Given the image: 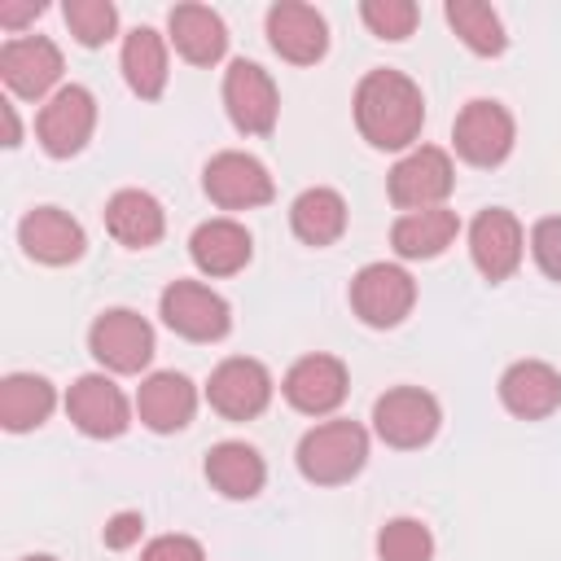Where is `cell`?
Masks as SVG:
<instances>
[{
  "mask_svg": "<svg viewBox=\"0 0 561 561\" xmlns=\"http://www.w3.org/2000/svg\"><path fill=\"white\" fill-rule=\"evenodd\" d=\"M289 228L298 241L307 245H333L342 232H346V202L337 188H302L289 206Z\"/></svg>",
  "mask_w": 561,
  "mask_h": 561,
  "instance_id": "cell-28",
  "label": "cell"
},
{
  "mask_svg": "<svg viewBox=\"0 0 561 561\" xmlns=\"http://www.w3.org/2000/svg\"><path fill=\"white\" fill-rule=\"evenodd\" d=\"M167 31H171L175 53L193 66H215L228 48V26L206 4H175L171 18H167Z\"/></svg>",
  "mask_w": 561,
  "mask_h": 561,
  "instance_id": "cell-23",
  "label": "cell"
},
{
  "mask_svg": "<svg viewBox=\"0 0 561 561\" xmlns=\"http://www.w3.org/2000/svg\"><path fill=\"white\" fill-rule=\"evenodd\" d=\"M61 18L70 26V35L83 44V48H101L105 39H114L118 31V9L110 0H66L61 4Z\"/></svg>",
  "mask_w": 561,
  "mask_h": 561,
  "instance_id": "cell-31",
  "label": "cell"
},
{
  "mask_svg": "<svg viewBox=\"0 0 561 561\" xmlns=\"http://www.w3.org/2000/svg\"><path fill=\"white\" fill-rule=\"evenodd\" d=\"M359 18H364V26H368L373 35H381V39H408L421 13H416L412 0H364V4H359Z\"/></svg>",
  "mask_w": 561,
  "mask_h": 561,
  "instance_id": "cell-32",
  "label": "cell"
},
{
  "mask_svg": "<svg viewBox=\"0 0 561 561\" xmlns=\"http://www.w3.org/2000/svg\"><path fill=\"white\" fill-rule=\"evenodd\" d=\"M140 530H145V517L140 513H114L110 522H105V530H101V539H105V548H131L136 539H140Z\"/></svg>",
  "mask_w": 561,
  "mask_h": 561,
  "instance_id": "cell-35",
  "label": "cell"
},
{
  "mask_svg": "<svg viewBox=\"0 0 561 561\" xmlns=\"http://www.w3.org/2000/svg\"><path fill=\"white\" fill-rule=\"evenodd\" d=\"M39 13H44L39 0H0V26H9V31L26 26V22L39 18Z\"/></svg>",
  "mask_w": 561,
  "mask_h": 561,
  "instance_id": "cell-36",
  "label": "cell"
},
{
  "mask_svg": "<svg viewBox=\"0 0 561 561\" xmlns=\"http://www.w3.org/2000/svg\"><path fill=\"white\" fill-rule=\"evenodd\" d=\"M197 412V386L184 373H149L136 390V416L153 430V434H175L193 421Z\"/></svg>",
  "mask_w": 561,
  "mask_h": 561,
  "instance_id": "cell-20",
  "label": "cell"
},
{
  "mask_svg": "<svg viewBox=\"0 0 561 561\" xmlns=\"http://www.w3.org/2000/svg\"><path fill=\"white\" fill-rule=\"evenodd\" d=\"M416 280L399 263H364L351 280V307L368 329H394L412 316Z\"/></svg>",
  "mask_w": 561,
  "mask_h": 561,
  "instance_id": "cell-5",
  "label": "cell"
},
{
  "mask_svg": "<svg viewBox=\"0 0 561 561\" xmlns=\"http://www.w3.org/2000/svg\"><path fill=\"white\" fill-rule=\"evenodd\" d=\"M206 482H210L219 495H228V500H250V495L263 491L267 465H263V456H259L250 443L228 438V443H215V447L206 451Z\"/></svg>",
  "mask_w": 561,
  "mask_h": 561,
  "instance_id": "cell-24",
  "label": "cell"
},
{
  "mask_svg": "<svg viewBox=\"0 0 561 561\" xmlns=\"http://www.w3.org/2000/svg\"><path fill=\"white\" fill-rule=\"evenodd\" d=\"M158 311H162V324L188 342H219L232 329L228 302L202 280H171L158 298Z\"/></svg>",
  "mask_w": 561,
  "mask_h": 561,
  "instance_id": "cell-7",
  "label": "cell"
},
{
  "mask_svg": "<svg viewBox=\"0 0 561 561\" xmlns=\"http://www.w3.org/2000/svg\"><path fill=\"white\" fill-rule=\"evenodd\" d=\"M522 254H526V232H522V224H517L513 210L486 206V210L469 224V259H473V267H478L491 285L508 280V276L522 267Z\"/></svg>",
  "mask_w": 561,
  "mask_h": 561,
  "instance_id": "cell-12",
  "label": "cell"
},
{
  "mask_svg": "<svg viewBox=\"0 0 561 561\" xmlns=\"http://www.w3.org/2000/svg\"><path fill=\"white\" fill-rule=\"evenodd\" d=\"M456 184V171H451V158L447 149L438 145H412L394 167H390V202L408 215V210H434L443 206V197L451 193Z\"/></svg>",
  "mask_w": 561,
  "mask_h": 561,
  "instance_id": "cell-4",
  "label": "cell"
},
{
  "mask_svg": "<svg viewBox=\"0 0 561 561\" xmlns=\"http://www.w3.org/2000/svg\"><path fill=\"white\" fill-rule=\"evenodd\" d=\"M298 473L316 486L351 482L368 460V430L359 421H320L298 438Z\"/></svg>",
  "mask_w": 561,
  "mask_h": 561,
  "instance_id": "cell-2",
  "label": "cell"
},
{
  "mask_svg": "<svg viewBox=\"0 0 561 561\" xmlns=\"http://www.w3.org/2000/svg\"><path fill=\"white\" fill-rule=\"evenodd\" d=\"M188 254H193L197 272H206V276H232V272H241L250 263L254 241H250V232L237 219H206V224L193 228Z\"/></svg>",
  "mask_w": 561,
  "mask_h": 561,
  "instance_id": "cell-22",
  "label": "cell"
},
{
  "mask_svg": "<svg viewBox=\"0 0 561 561\" xmlns=\"http://www.w3.org/2000/svg\"><path fill=\"white\" fill-rule=\"evenodd\" d=\"M66 416L88 438H118L131 425V403L105 373H83L66 390Z\"/></svg>",
  "mask_w": 561,
  "mask_h": 561,
  "instance_id": "cell-15",
  "label": "cell"
},
{
  "mask_svg": "<svg viewBox=\"0 0 561 561\" xmlns=\"http://www.w3.org/2000/svg\"><path fill=\"white\" fill-rule=\"evenodd\" d=\"M513 114L500 105V101H469L460 114H456V127H451V140H456V153L469 162V167H500L508 153H513Z\"/></svg>",
  "mask_w": 561,
  "mask_h": 561,
  "instance_id": "cell-9",
  "label": "cell"
},
{
  "mask_svg": "<svg viewBox=\"0 0 561 561\" xmlns=\"http://www.w3.org/2000/svg\"><path fill=\"white\" fill-rule=\"evenodd\" d=\"M500 403L522 421H543L561 408V373L543 359H517L500 377Z\"/></svg>",
  "mask_w": 561,
  "mask_h": 561,
  "instance_id": "cell-19",
  "label": "cell"
},
{
  "mask_svg": "<svg viewBox=\"0 0 561 561\" xmlns=\"http://www.w3.org/2000/svg\"><path fill=\"white\" fill-rule=\"evenodd\" d=\"M206 399H210V408L219 416L250 421V416H259L272 403V373L259 359H250V355H232V359H224L210 373Z\"/></svg>",
  "mask_w": 561,
  "mask_h": 561,
  "instance_id": "cell-14",
  "label": "cell"
},
{
  "mask_svg": "<svg viewBox=\"0 0 561 561\" xmlns=\"http://www.w3.org/2000/svg\"><path fill=\"white\" fill-rule=\"evenodd\" d=\"M202 188L215 206L224 210H254V206H267L272 202V175L259 158L241 153V149H224L206 162L202 171Z\"/></svg>",
  "mask_w": 561,
  "mask_h": 561,
  "instance_id": "cell-10",
  "label": "cell"
},
{
  "mask_svg": "<svg viewBox=\"0 0 561 561\" xmlns=\"http://www.w3.org/2000/svg\"><path fill=\"white\" fill-rule=\"evenodd\" d=\"M140 561H206V552L193 535H158L145 543Z\"/></svg>",
  "mask_w": 561,
  "mask_h": 561,
  "instance_id": "cell-34",
  "label": "cell"
},
{
  "mask_svg": "<svg viewBox=\"0 0 561 561\" xmlns=\"http://www.w3.org/2000/svg\"><path fill=\"white\" fill-rule=\"evenodd\" d=\"M377 557L381 561H430L434 557V535L416 517H390L377 530Z\"/></svg>",
  "mask_w": 561,
  "mask_h": 561,
  "instance_id": "cell-30",
  "label": "cell"
},
{
  "mask_svg": "<svg viewBox=\"0 0 561 561\" xmlns=\"http://www.w3.org/2000/svg\"><path fill=\"white\" fill-rule=\"evenodd\" d=\"M0 79L13 96L39 101L61 79V48L48 35H13L0 48Z\"/></svg>",
  "mask_w": 561,
  "mask_h": 561,
  "instance_id": "cell-13",
  "label": "cell"
},
{
  "mask_svg": "<svg viewBox=\"0 0 561 561\" xmlns=\"http://www.w3.org/2000/svg\"><path fill=\"white\" fill-rule=\"evenodd\" d=\"M438 425H443V408L421 386H394L373 403V430L386 447H399V451L425 447L438 434Z\"/></svg>",
  "mask_w": 561,
  "mask_h": 561,
  "instance_id": "cell-3",
  "label": "cell"
},
{
  "mask_svg": "<svg viewBox=\"0 0 561 561\" xmlns=\"http://www.w3.org/2000/svg\"><path fill=\"white\" fill-rule=\"evenodd\" d=\"M447 22L460 35V44L473 48L478 57H500L504 44H508L500 13L491 4H482V0H447Z\"/></svg>",
  "mask_w": 561,
  "mask_h": 561,
  "instance_id": "cell-29",
  "label": "cell"
},
{
  "mask_svg": "<svg viewBox=\"0 0 561 561\" xmlns=\"http://www.w3.org/2000/svg\"><path fill=\"white\" fill-rule=\"evenodd\" d=\"M267 44L294 66H316L329 48V26L311 4L280 0L267 9Z\"/></svg>",
  "mask_w": 561,
  "mask_h": 561,
  "instance_id": "cell-17",
  "label": "cell"
},
{
  "mask_svg": "<svg viewBox=\"0 0 561 561\" xmlns=\"http://www.w3.org/2000/svg\"><path fill=\"white\" fill-rule=\"evenodd\" d=\"M105 232L127 250H149L167 232L162 202L153 193H145V188H118L105 202Z\"/></svg>",
  "mask_w": 561,
  "mask_h": 561,
  "instance_id": "cell-21",
  "label": "cell"
},
{
  "mask_svg": "<svg viewBox=\"0 0 561 561\" xmlns=\"http://www.w3.org/2000/svg\"><path fill=\"white\" fill-rule=\"evenodd\" d=\"M18 241H22L26 259L48 263V267L75 263L83 254V245H88L79 219H70L61 206H35V210H26L22 224H18Z\"/></svg>",
  "mask_w": 561,
  "mask_h": 561,
  "instance_id": "cell-18",
  "label": "cell"
},
{
  "mask_svg": "<svg viewBox=\"0 0 561 561\" xmlns=\"http://www.w3.org/2000/svg\"><path fill=\"white\" fill-rule=\"evenodd\" d=\"M425 123L421 88L403 70H368L355 88V127L373 149H412Z\"/></svg>",
  "mask_w": 561,
  "mask_h": 561,
  "instance_id": "cell-1",
  "label": "cell"
},
{
  "mask_svg": "<svg viewBox=\"0 0 561 561\" xmlns=\"http://www.w3.org/2000/svg\"><path fill=\"white\" fill-rule=\"evenodd\" d=\"M123 79L140 101H158L167 88V39L153 26H136L123 39Z\"/></svg>",
  "mask_w": 561,
  "mask_h": 561,
  "instance_id": "cell-27",
  "label": "cell"
},
{
  "mask_svg": "<svg viewBox=\"0 0 561 561\" xmlns=\"http://www.w3.org/2000/svg\"><path fill=\"white\" fill-rule=\"evenodd\" d=\"M88 351L110 373H140L153 359V324L131 307H110L92 320Z\"/></svg>",
  "mask_w": 561,
  "mask_h": 561,
  "instance_id": "cell-6",
  "label": "cell"
},
{
  "mask_svg": "<svg viewBox=\"0 0 561 561\" xmlns=\"http://www.w3.org/2000/svg\"><path fill=\"white\" fill-rule=\"evenodd\" d=\"M0 114H4V145H22V127H18V114H13V101H0Z\"/></svg>",
  "mask_w": 561,
  "mask_h": 561,
  "instance_id": "cell-37",
  "label": "cell"
},
{
  "mask_svg": "<svg viewBox=\"0 0 561 561\" xmlns=\"http://www.w3.org/2000/svg\"><path fill=\"white\" fill-rule=\"evenodd\" d=\"M530 254L548 280L561 285V215H548L530 228Z\"/></svg>",
  "mask_w": 561,
  "mask_h": 561,
  "instance_id": "cell-33",
  "label": "cell"
},
{
  "mask_svg": "<svg viewBox=\"0 0 561 561\" xmlns=\"http://www.w3.org/2000/svg\"><path fill=\"white\" fill-rule=\"evenodd\" d=\"M92 127H96V101L79 83L57 88L35 118V136L48 158H75L92 140Z\"/></svg>",
  "mask_w": 561,
  "mask_h": 561,
  "instance_id": "cell-8",
  "label": "cell"
},
{
  "mask_svg": "<svg viewBox=\"0 0 561 561\" xmlns=\"http://www.w3.org/2000/svg\"><path fill=\"white\" fill-rule=\"evenodd\" d=\"M22 561H57V557H48V552H31V557H22Z\"/></svg>",
  "mask_w": 561,
  "mask_h": 561,
  "instance_id": "cell-38",
  "label": "cell"
},
{
  "mask_svg": "<svg viewBox=\"0 0 561 561\" xmlns=\"http://www.w3.org/2000/svg\"><path fill=\"white\" fill-rule=\"evenodd\" d=\"M224 110L241 136H267L276 127V83L259 61H232L224 75Z\"/></svg>",
  "mask_w": 561,
  "mask_h": 561,
  "instance_id": "cell-11",
  "label": "cell"
},
{
  "mask_svg": "<svg viewBox=\"0 0 561 561\" xmlns=\"http://www.w3.org/2000/svg\"><path fill=\"white\" fill-rule=\"evenodd\" d=\"M456 237H460V219H456V210H447V206L408 210V215H399L394 228H390V245H394L399 259H438Z\"/></svg>",
  "mask_w": 561,
  "mask_h": 561,
  "instance_id": "cell-25",
  "label": "cell"
},
{
  "mask_svg": "<svg viewBox=\"0 0 561 561\" xmlns=\"http://www.w3.org/2000/svg\"><path fill=\"white\" fill-rule=\"evenodd\" d=\"M346 386L351 377L337 355H302L280 381L289 408H298L302 416H329L346 399Z\"/></svg>",
  "mask_w": 561,
  "mask_h": 561,
  "instance_id": "cell-16",
  "label": "cell"
},
{
  "mask_svg": "<svg viewBox=\"0 0 561 561\" xmlns=\"http://www.w3.org/2000/svg\"><path fill=\"white\" fill-rule=\"evenodd\" d=\"M57 408V390L48 377L39 373H9L0 381V425L9 434H26L35 425H44Z\"/></svg>",
  "mask_w": 561,
  "mask_h": 561,
  "instance_id": "cell-26",
  "label": "cell"
}]
</instances>
